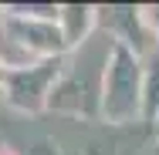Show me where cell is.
I'll return each instance as SVG.
<instances>
[{
	"label": "cell",
	"mask_w": 159,
	"mask_h": 155,
	"mask_svg": "<svg viewBox=\"0 0 159 155\" xmlns=\"http://www.w3.org/2000/svg\"><path fill=\"white\" fill-rule=\"evenodd\" d=\"M98 122L108 128H132L142 122V58L122 44H108L102 61Z\"/></svg>",
	"instance_id": "obj_1"
},
{
	"label": "cell",
	"mask_w": 159,
	"mask_h": 155,
	"mask_svg": "<svg viewBox=\"0 0 159 155\" xmlns=\"http://www.w3.org/2000/svg\"><path fill=\"white\" fill-rule=\"evenodd\" d=\"M0 31L3 41L20 51V58L34 61H51V58H68L64 37L58 31V3H17L0 10Z\"/></svg>",
	"instance_id": "obj_2"
},
{
	"label": "cell",
	"mask_w": 159,
	"mask_h": 155,
	"mask_svg": "<svg viewBox=\"0 0 159 155\" xmlns=\"http://www.w3.org/2000/svg\"><path fill=\"white\" fill-rule=\"evenodd\" d=\"M61 67H64V58L7 67V71H3V81H0L3 101L14 105L17 111H27V115L48 111V98H51V88H54L58 78H61Z\"/></svg>",
	"instance_id": "obj_3"
},
{
	"label": "cell",
	"mask_w": 159,
	"mask_h": 155,
	"mask_svg": "<svg viewBox=\"0 0 159 155\" xmlns=\"http://www.w3.org/2000/svg\"><path fill=\"white\" fill-rule=\"evenodd\" d=\"M98 98H102V74L88 71V64H71L64 58L61 78L51 88L48 111H64L78 118H98Z\"/></svg>",
	"instance_id": "obj_4"
},
{
	"label": "cell",
	"mask_w": 159,
	"mask_h": 155,
	"mask_svg": "<svg viewBox=\"0 0 159 155\" xmlns=\"http://www.w3.org/2000/svg\"><path fill=\"white\" fill-rule=\"evenodd\" d=\"M95 24L108 34L112 44H122L132 54H139L142 61L159 47V41L152 37L146 17H142V7H132V3H112V7H95Z\"/></svg>",
	"instance_id": "obj_5"
},
{
	"label": "cell",
	"mask_w": 159,
	"mask_h": 155,
	"mask_svg": "<svg viewBox=\"0 0 159 155\" xmlns=\"http://www.w3.org/2000/svg\"><path fill=\"white\" fill-rule=\"evenodd\" d=\"M58 31H61V37H64L68 54L78 51V47L88 44L92 34L98 31L95 7H92V3H58Z\"/></svg>",
	"instance_id": "obj_6"
},
{
	"label": "cell",
	"mask_w": 159,
	"mask_h": 155,
	"mask_svg": "<svg viewBox=\"0 0 159 155\" xmlns=\"http://www.w3.org/2000/svg\"><path fill=\"white\" fill-rule=\"evenodd\" d=\"M142 17H146V24H149L152 37L159 41V7H142Z\"/></svg>",
	"instance_id": "obj_7"
},
{
	"label": "cell",
	"mask_w": 159,
	"mask_h": 155,
	"mask_svg": "<svg viewBox=\"0 0 159 155\" xmlns=\"http://www.w3.org/2000/svg\"><path fill=\"white\" fill-rule=\"evenodd\" d=\"M142 155H159V142H149V145H146V152Z\"/></svg>",
	"instance_id": "obj_8"
},
{
	"label": "cell",
	"mask_w": 159,
	"mask_h": 155,
	"mask_svg": "<svg viewBox=\"0 0 159 155\" xmlns=\"http://www.w3.org/2000/svg\"><path fill=\"white\" fill-rule=\"evenodd\" d=\"M149 128H152V131H159V111L152 115V122H149Z\"/></svg>",
	"instance_id": "obj_9"
},
{
	"label": "cell",
	"mask_w": 159,
	"mask_h": 155,
	"mask_svg": "<svg viewBox=\"0 0 159 155\" xmlns=\"http://www.w3.org/2000/svg\"><path fill=\"white\" fill-rule=\"evenodd\" d=\"M3 71H7V67H3V64H0V81H3Z\"/></svg>",
	"instance_id": "obj_10"
}]
</instances>
